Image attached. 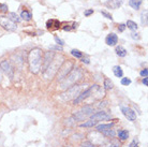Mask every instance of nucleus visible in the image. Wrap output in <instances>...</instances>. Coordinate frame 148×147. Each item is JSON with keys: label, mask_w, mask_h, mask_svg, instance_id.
Returning a JSON list of instances; mask_svg holds the SVG:
<instances>
[{"label": "nucleus", "mask_w": 148, "mask_h": 147, "mask_svg": "<svg viewBox=\"0 0 148 147\" xmlns=\"http://www.w3.org/2000/svg\"><path fill=\"white\" fill-rule=\"evenodd\" d=\"M147 15H148L147 10L143 11L142 12V14H141V22H142V25L144 26V27L147 26Z\"/></svg>", "instance_id": "23"}, {"label": "nucleus", "mask_w": 148, "mask_h": 147, "mask_svg": "<svg viewBox=\"0 0 148 147\" xmlns=\"http://www.w3.org/2000/svg\"><path fill=\"white\" fill-rule=\"evenodd\" d=\"M118 136L121 141H125V140L128 139V136H129V132H128L127 130H120V131H118Z\"/></svg>", "instance_id": "26"}, {"label": "nucleus", "mask_w": 148, "mask_h": 147, "mask_svg": "<svg viewBox=\"0 0 148 147\" xmlns=\"http://www.w3.org/2000/svg\"><path fill=\"white\" fill-rule=\"evenodd\" d=\"M62 63H63L62 57H57V58L54 57L51 65H49V66L47 67V69L43 72L45 78H53V77L57 74V72H58V70H59V68L61 67Z\"/></svg>", "instance_id": "5"}, {"label": "nucleus", "mask_w": 148, "mask_h": 147, "mask_svg": "<svg viewBox=\"0 0 148 147\" xmlns=\"http://www.w3.org/2000/svg\"><path fill=\"white\" fill-rule=\"evenodd\" d=\"M141 76L142 77H147L148 76V70L147 69H143L141 71Z\"/></svg>", "instance_id": "34"}, {"label": "nucleus", "mask_w": 148, "mask_h": 147, "mask_svg": "<svg viewBox=\"0 0 148 147\" xmlns=\"http://www.w3.org/2000/svg\"><path fill=\"white\" fill-rule=\"evenodd\" d=\"M113 126L114 124H106V125H99L97 127V131L98 132H101V131H103V130H108V129H111L113 128Z\"/></svg>", "instance_id": "21"}, {"label": "nucleus", "mask_w": 148, "mask_h": 147, "mask_svg": "<svg viewBox=\"0 0 148 147\" xmlns=\"http://www.w3.org/2000/svg\"><path fill=\"white\" fill-rule=\"evenodd\" d=\"M97 122H96V120H92V119H90V120H88V122H84V124H82L79 127H82V128H90V127H93V126H96Z\"/></svg>", "instance_id": "24"}, {"label": "nucleus", "mask_w": 148, "mask_h": 147, "mask_svg": "<svg viewBox=\"0 0 148 147\" xmlns=\"http://www.w3.org/2000/svg\"><path fill=\"white\" fill-rule=\"evenodd\" d=\"M111 116L106 113V112H103V111H100V112H97L95 114L90 115V119L92 120H96V122H101V120H108L110 119Z\"/></svg>", "instance_id": "11"}, {"label": "nucleus", "mask_w": 148, "mask_h": 147, "mask_svg": "<svg viewBox=\"0 0 148 147\" xmlns=\"http://www.w3.org/2000/svg\"><path fill=\"white\" fill-rule=\"evenodd\" d=\"M21 17H22L24 21H26V22H29V21H31V19H32V14H31L29 11H27V10H24V11L21 13Z\"/></svg>", "instance_id": "17"}, {"label": "nucleus", "mask_w": 148, "mask_h": 147, "mask_svg": "<svg viewBox=\"0 0 148 147\" xmlns=\"http://www.w3.org/2000/svg\"><path fill=\"white\" fill-rule=\"evenodd\" d=\"M126 27H128L129 29L133 30V31H135V30H137V28H138V26H137L136 23H134L133 21H128L126 24Z\"/></svg>", "instance_id": "25"}, {"label": "nucleus", "mask_w": 148, "mask_h": 147, "mask_svg": "<svg viewBox=\"0 0 148 147\" xmlns=\"http://www.w3.org/2000/svg\"><path fill=\"white\" fill-rule=\"evenodd\" d=\"M112 147H117V145H114V146H112Z\"/></svg>", "instance_id": "43"}, {"label": "nucleus", "mask_w": 148, "mask_h": 147, "mask_svg": "<svg viewBox=\"0 0 148 147\" xmlns=\"http://www.w3.org/2000/svg\"><path fill=\"white\" fill-rule=\"evenodd\" d=\"M142 3H143V0H129V5L134 10H138Z\"/></svg>", "instance_id": "16"}, {"label": "nucleus", "mask_w": 148, "mask_h": 147, "mask_svg": "<svg viewBox=\"0 0 148 147\" xmlns=\"http://www.w3.org/2000/svg\"><path fill=\"white\" fill-rule=\"evenodd\" d=\"M73 63L71 61H63V63L61 65V67L59 68V70L57 72V78L58 81H61L63 77H66L68 74L70 73L71 70L73 69Z\"/></svg>", "instance_id": "6"}, {"label": "nucleus", "mask_w": 148, "mask_h": 147, "mask_svg": "<svg viewBox=\"0 0 148 147\" xmlns=\"http://www.w3.org/2000/svg\"><path fill=\"white\" fill-rule=\"evenodd\" d=\"M85 89L86 85H73V86H71L70 88L66 89V91L60 95L59 99L61 101H64V102L66 101H70V100H74Z\"/></svg>", "instance_id": "3"}, {"label": "nucleus", "mask_w": 148, "mask_h": 147, "mask_svg": "<svg viewBox=\"0 0 148 147\" xmlns=\"http://www.w3.org/2000/svg\"><path fill=\"white\" fill-rule=\"evenodd\" d=\"M129 147H138V143L136 140H133L131 143L129 144Z\"/></svg>", "instance_id": "35"}, {"label": "nucleus", "mask_w": 148, "mask_h": 147, "mask_svg": "<svg viewBox=\"0 0 148 147\" xmlns=\"http://www.w3.org/2000/svg\"><path fill=\"white\" fill-rule=\"evenodd\" d=\"M91 91H92V87H89V88H86L85 90H83V91L73 100L74 104H78V103L83 102L84 100H86L87 98H89V97L91 96Z\"/></svg>", "instance_id": "10"}, {"label": "nucleus", "mask_w": 148, "mask_h": 147, "mask_svg": "<svg viewBox=\"0 0 148 147\" xmlns=\"http://www.w3.org/2000/svg\"><path fill=\"white\" fill-rule=\"evenodd\" d=\"M121 112L122 114L125 115L130 122H134L136 119V114L133 110H131L130 107H121Z\"/></svg>", "instance_id": "13"}, {"label": "nucleus", "mask_w": 148, "mask_h": 147, "mask_svg": "<svg viewBox=\"0 0 148 147\" xmlns=\"http://www.w3.org/2000/svg\"><path fill=\"white\" fill-rule=\"evenodd\" d=\"M142 82H143V84H144L145 86H148V80H147V77H144Z\"/></svg>", "instance_id": "40"}, {"label": "nucleus", "mask_w": 148, "mask_h": 147, "mask_svg": "<svg viewBox=\"0 0 148 147\" xmlns=\"http://www.w3.org/2000/svg\"><path fill=\"white\" fill-rule=\"evenodd\" d=\"M71 54H72L74 57H76V58H82V56H83L82 52H79L78 49H72V51H71Z\"/></svg>", "instance_id": "29"}, {"label": "nucleus", "mask_w": 148, "mask_h": 147, "mask_svg": "<svg viewBox=\"0 0 148 147\" xmlns=\"http://www.w3.org/2000/svg\"><path fill=\"white\" fill-rule=\"evenodd\" d=\"M84 63H89V59L88 58H83V60H82Z\"/></svg>", "instance_id": "41"}, {"label": "nucleus", "mask_w": 148, "mask_h": 147, "mask_svg": "<svg viewBox=\"0 0 148 147\" xmlns=\"http://www.w3.org/2000/svg\"><path fill=\"white\" fill-rule=\"evenodd\" d=\"M131 84V80L128 78V77H122L121 78V85L123 86H128V85Z\"/></svg>", "instance_id": "30"}, {"label": "nucleus", "mask_w": 148, "mask_h": 147, "mask_svg": "<svg viewBox=\"0 0 148 147\" xmlns=\"http://www.w3.org/2000/svg\"><path fill=\"white\" fill-rule=\"evenodd\" d=\"M113 87H114L113 82H112L110 78H105V80H104V89H105V90H111Z\"/></svg>", "instance_id": "22"}, {"label": "nucleus", "mask_w": 148, "mask_h": 147, "mask_svg": "<svg viewBox=\"0 0 148 147\" xmlns=\"http://www.w3.org/2000/svg\"><path fill=\"white\" fill-rule=\"evenodd\" d=\"M116 54L119 57H126L127 56V49L123 46H117L116 47Z\"/></svg>", "instance_id": "18"}, {"label": "nucleus", "mask_w": 148, "mask_h": 147, "mask_svg": "<svg viewBox=\"0 0 148 147\" xmlns=\"http://www.w3.org/2000/svg\"><path fill=\"white\" fill-rule=\"evenodd\" d=\"M82 77H83V70L81 68H74L71 70V72L68 74L67 76L63 77L62 80L59 82V88L62 89V90L70 88L71 86L76 84Z\"/></svg>", "instance_id": "1"}, {"label": "nucleus", "mask_w": 148, "mask_h": 147, "mask_svg": "<svg viewBox=\"0 0 148 147\" xmlns=\"http://www.w3.org/2000/svg\"><path fill=\"white\" fill-rule=\"evenodd\" d=\"M84 14H85L86 17L90 16L91 14H93V9H89V10H86V11L84 12Z\"/></svg>", "instance_id": "33"}, {"label": "nucleus", "mask_w": 148, "mask_h": 147, "mask_svg": "<svg viewBox=\"0 0 148 147\" xmlns=\"http://www.w3.org/2000/svg\"><path fill=\"white\" fill-rule=\"evenodd\" d=\"M113 72H114L116 77H122V75H123V71H122V69L119 66H115L113 68Z\"/></svg>", "instance_id": "20"}, {"label": "nucleus", "mask_w": 148, "mask_h": 147, "mask_svg": "<svg viewBox=\"0 0 148 147\" xmlns=\"http://www.w3.org/2000/svg\"><path fill=\"white\" fill-rule=\"evenodd\" d=\"M82 146H83V147H96L92 143H90V142H85V143L83 144Z\"/></svg>", "instance_id": "36"}, {"label": "nucleus", "mask_w": 148, "mask_h": 147, "mask_svg": "<svg viewBox=\"0 0 148 147\" xmlns=\"http://www.w3.org/2000/svg\"><path fill=\"white\" fill-rule=\"evenodd\" d=\"M2 81V74H1V71H0V82Z\"/></svg>", "instance_id": "42"}, {"label": "nucleus", "mask_w": 148, "mask_h": 147, "mask_svg": "<svg viewBox=\"0 0 148 147\" xmlns=\"http://www.w3.org/2000/svg\"><path fill=\"white\" fill-rule=\"evenodd\" d=\"M28 63L31 73L37 74L40 72L42 66V51L40 48H34L32 51H30L28 55Z\"/></svg>", "instance_id": "2"}, {"label": "nucleus", "mask_w": 148, "mask_h": 147, "mask_svg": "<svg viewBox=\"0 0 148 147\" xmlns=\"http://www.w3.org/2000/svg\"><path fill=\"white\" fill-rule=\"evenodd\" d=\"M0 26L8 31H15L17 29L16 23L12 22L11 19L7 16H0Z\"/></svg>", "instance_id": "7"}, {"label": "nucleus", "mask_w": 148, "mask_h": 147, "mask_svg": "<svg viewBox=\"0 0 148 147\" xmlns=\"http://www.w3.org/2000/svg\"><path fill=\"white\" fill-rule=\"evenodd\" d=\"M105 42H106V44L110 45V46H114L118 43V37H117V34H115V33H110L106 39H105Z\"/></svg>", "instance_id": "14"}, {"label": "nucleus", "mask_w": 148, "mask_h": 147, "mask_svg": "<svg viewBox=\"0 0 148 147\" xmlns=\"http://www.w3.org/2000/svg\"><path fill=\"white\" fill-rule=\"evenodd\" d=\"M122 2H123V0H108L105 2V5L108 9H118L121 7Z\"/></svg>", "instance_id": "15"}, {"label": "nucleus", "mask_w": 148, "mask_h": 147, "mask_svg": "<svg viewBox=\"0 0 148 147\" xmlns=\"http://www.w3.org/2000/svg\"><path fill=\"white\" fill-rule=\"evenodd\" d=\"M101 133L105 136H110V137H114L115 136V131L113 129H108V130H103V131H101Z\"/></svg>", "instance_id": "28"}, {"label": "nucleus", "mask_w": 148, "mask_h": 147, "mask_svg": "<svg viewBox=\"0 0 148 147\" xmlns=\"http://www.w3.org/2000/svg\"><path fill=\"white\" fill-rule=\"evenodd\" d=\"M92 113H93V107L90 106V105H86V106L83 107L79 112H77L76 114H74L71 118H69L67 124L68 125H73V124H75L76 122L84 120L85 118H87L88 116H90Z\"/></svg>", "instance_id": "4"}, {"label": "nucleus", "mask_w": 148, "mask_h": 147, "mask_svg": "<svg viewBox=\"0 0 148 147\" xmlns=\"http://www.w3.org/2000/svg\"><path fill=\"white\" fill-rule=\"evenodd\" d=\"M75 28H77V23H69L62 27V29L64 31H70V30H73Z\"/></svg>", "instance_id": "19"}, {"label": "nucleus", "mask_w": 148, "mask_h": 147, "mask_svg": "<svg viewBox=\"0 0 148 147\" xmlns=\"http://www.w3.org/2000/svg\"><path fill=\"white\" fill-rule=\"evenodd\" d=\"M54 57H55V53H54V52H47V53H45L44 58L42 59V66H41L42 72H44V71L47 69V67L51 65Z\"/></svg>", "instance_id": "8"}, {"label": "nucleus", "mask_w": 148, "mask_h": 147, "mask_svg": "<svg viewBox=\"0 0 148 147\" xmlns=\"http://www.w3.org/2000/svg\"><path fill=\"white\" fill-rule=\"evenodd\" d=\"M55 41L57 42V44H59V45H63L64 43H63V41L61 40V39H59L58 37H55Z\"/></svg>", "instance_id": "39"}, {"label": "nucleus", "mask_w": 148, "mask_h": 147, "mask_svg": "<svg viewBox=\"0 0 148 147\" xmlns=\"http://www.w3.org/2000/svg\"><path fill=\"white\" fill-rule=\"evenodd\" d=\"M61 27V23L58 19H48L46 22V28L51 31H55L58 30Z\"/></svg>", "instance_id": "12"}, {"label": "nucleus", "mask_w": 148, "mask_h": 147, "mask_svg": "<svg viewBox=\"0 0 148 147\" xmlns=\"http://www.w3.org/2000/svg\"><path fill=\"white\" fill-rule=\"evenodd\" d=\"M131 37L133 38L134 40H140V36H138V33H136V32L131 33Z\"/></svg>", "instance_id": "37"}, {"label": "nucleus", "mask_w": 148, "mask_h": 147, "mask_svg": "<svg viewBox=\"0 0 148 147\" xmlns=\"http://www.w3.org/2000/svg\"><path fill=\"white\" fill-rule=\"evenodd\" d=\"M9 19H11L12 22L14 23H18L19 21H21V19H19V16L15 12H11V13H9Z\"/></svg>", "instance_id": "27"}, {"label": "nucleus", "mask_w": 148, "mask_h": 147, "mask_svg": "<svg viewBox=\"0 0 148 147\" xmlns=\"http://www.w3.org/2000/svg\"><path fill=\"white\" fill-rule=\"evenodd\" d=\"M125 29H126V25L125 24H120L118 27V30L120 31V32H122V31H125Z\"/></svg>", "instance_id": "38"}, {"label": "nucleus", "mask_w": 148, "mask_h": 147, "mask_svg": "<svg viewBox=\"0 0 148 147\" xmlns=\"http://www.w3.org/2000/svg\"><path fill=\"white\" fill-rule=\"evenodd\" d=\"M0 68L2 69L4 74L8 75L10 78H12V77L14 76V69H13V67L11 66V63H9L8 60H2L1 63H0Z\"/></svg>", "instance_id": "9"}, {"label": "nucleus", "mask_w": 148, "mask_h": 147, "mask_svg": "<svg viewBox=\"0 0 148 147\" xmlns=\"http://www.w3.org/2000/svg\"><path fill=\"white\" fill-rule=\"evenodd\" d=\"M8 5L7 4H0V11L2 12V13H5V12H8Z\"/></svg>", "instance_id": "32"}, {"label": "nucleus", "mask_w": 148, "mask_h": 147, "mask_svg": "<svg viewBox=\"0 0 148 147\" xmlns=\"http://www.w3.org/2000/svg\"><path fill=\"white\" fill-rule=\"evenodd\" d=\"M101 14L103 15V16H105L106 19H111V21H113V16H112L110 13H108L106 11H101Z\"/></svg>", "instance_id": "31"}]
</instances>
